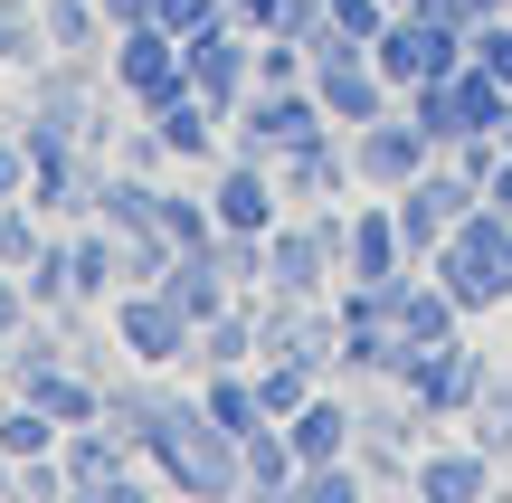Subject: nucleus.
I'll return each mask as SVG.
<instances>
[{
	"instance_id": "3",
	"label": "nucleus",
	"mask_w": 512,
	"mask_h": 503,
	"mask_svg": "<svg viewBox=\"0 0 512 503\" xmlns=\"http://www.w3.org/2000/svg\"><path fill=\"white\" fill-rule=\"evenodd\" d=\"M105 86L124 95L133 114L171 105V95L190 86V57H181V38H171L162 19H133V29H114V38H105Z\"/></svg>"
},
{
	"instance_id": "8",
	"label": "nucleus",
	"mask_w": 512,
	"mask_h": 503,
	"mask_svg": "<svg viewBox=\"0 0 512 503\" xmlns=\"http://www.w3.org/2000/svg\"><path fill=\"white\" fill-rule=\"evenodd\" d=\"M494 485H503V466L475 447V437H446V428L427 437L418 466H408V494H418V503H484Z\"/></svg>"
},
{
	"instance_id": "31",
	"label": "nucleus",
	"mask_w": 512,
	"mask_h": 503,
	"mask_svg": "<svg viewBox=\"0 0 512 503\" xmlns=\"http://www.w3.org/2000/svg\"><path fill=\"white\" fill-rule=\"evenodd\" d=\"M38 247H48V219L29 200H0V266H29Z\"/></svg>"
},
{
	"instance_id": "22",
	"label": "nucleus",
	"mask_w": 512,
	"mask_h": 503,
	"mask_svg": "<svg viewBox=\"0 0 512 503\" xmlns=\"http://www.w3.org/2000/svg\"><path fill=\"white\" fill-rule=\"evenodd\" d=\"M446 95H456V124H465V143H475V133H503V114H512V95H503L494 76L475 67V57H465L456 76H446Z\"/></svg>"
},
{
	"instance_id": "30",
	"label": "nucleus",
	"mask_w": 512,
	"mask_h": 503,
	"mask_svg": "<svg viewBox=\"0 0 512 503\" xmlns=\"http://www.w3.org/2000/svg\"><path fill=\"white\" fill-rule=\"evenodd\" d=\"M256 86H313V48L304 38H256Z\"/></svg>"
},
{
	"instance_id": "12",
	"label": "nucleus",
	"mask_w": 512,
	"mask_h": 503,
	"mask_svg": "<svg viewBox=\"0 0 512 503\" xmlns=\"http://www.w3.org/2000/svg\"><path fill=\"white\" fill-rule=\"evenodd\" d=\"M275 181H285V209H313V200H351V133H313V143H294L285 162H275Z\"/></svg>"
},
{
	"instance_id": "42",
	"label": "nucleus",
	"mask_w": 512,
	"mask_h": 503,
	"mask_svg": "<svg viewBox=\"0 0 512 503\" xmlns=\"http://www.w3.org/2000/svg\"><path fill=\"white\" fill-rule=\"evenodd\" d=\"M389 10H408V0H389Z\"/></svg>"
},
{
	"instance_id": "41",
	"label": "nucleus",
	"mask_w": 512,
	"mask_h": 503,
	"mask_svg": "<svg viewBox=\"0 0 512 503\" xmlns=\"http://www.w3.org/2000/svg\"><path fill=\"white\" fill-rule=\"evenodd\" d=\"M484 10H512V0H484Z\"/></svg>"
},
{
	"instance_id": "29",
	"label": "nucleus",
	"mask_w": 512,
	"mask_h": 503,
	"mask_svg": "<svg viewBox=\"0 0 512 503\" xmlns=\"http://www.w3.org/2000/svg\"><path fill=\"white\" fill-rule=\"evenodd\" d=\"M48 29H38V0H0V67H38Z\"/></svg>"
},
{
	"instance_id": "11",
	"label": "nucleus",
	"mask_w": 512,
	"mask_h": 503,
	"mask_svg": "<svg viewBox=\"0 0 512 503\" xmlns=\"http://www.w3.org/2000/svg\"><path fill=\"white\" fill-rule=\"evenodd\" d=\"M181 57H190V86H200L219 114L256 86V29H238V19H209L200 38H181Z\"/></svg>"
},
{
	"instance_id": "4",
	"label": "nucleus",
	"mask_w": 512,
	"mask_h": 503,
	"mask_svg": "<svg viewBox=\"0 0 512 503\" xmlns=\"http://www.w3.org/2000/svg\"><path fill=\"white\" fill-rule=\"evenodd\" d=\"M105 314H114V352H124L133 371H181L190 342H200V323H190L181 304L162 295V285H124Z\"/></svg>"
},
{
	"instance_id": "2",
	"label": "nucleus",
	"mask_w": 512,
	"mask_h": 503,
	"mask_svg": "<svg viewBox=\"0 0 512 503\" xmlns=\"http://www.w3.org/2000/svg\"><path fill=\"white\" fill-rule=\"evenodd\" d=\"M484 380H494V361L475 352V342H408V361H399V390L427 409V428H465V409L484 399Z\"/></svg>"
},
{
	"instance_id": "38",
	"label": "nucleus",
	"mask_w": 512,
	"mask_h": 503,
	"mask_svg": "<svg viewBox=\"0 0 512 503\" xmlns=\"http://www.w3.org/2000/svg\"><path fill=\"white\" fill-rule=\"evenodd\" d=\"M105 10V29H133V19H152V0H95Z\"/></svg>"
},
{
	"instance_id": "40",
	"label": "nucleus",
	"mask_w": 512,
	"mask_h": 503,
	"mask_svg": "<svg viewBox=\"0 0 512 503\" xmlns=\"http://www.w3.org/2000/svg\"><path fill=\"white\" fill-rule=\"evenodd\" d=\"M10 342H19V333H0V361H10Z\"/></svg>"
},
{
	"instance_id": "15",
	"label": "nucleus",
	"mask_w": 512,
	"mask_h": 503,
	"mask_svg": "<svg viewBox=\"0 0 512 503\" xmlns=\"http://www.w3.org/2000/svg\"><path fill=\"white\" fill-rule=\"evenodd\" d=\"M389 314H399V333H408V342H456V333H465V304L446 295L427 266H408V276L389 285Z\"/></svg>"
},
{
	"instance_id": "27",
	"label": "nucleus",
	"mask_w": 512,
	"mask_h": 503,
	"mask_svg": "<svg viewBox=\"0 0 512 503\" xmlns=\"http://www.w3.org/2000/svg\"><path fill=\"white\" fill-rule=\"evenodd\" d=\"M294 503H370V466H361V456L304 466V475H294Z\"/></svg>"
},
{
	"instance_id": "36",
	"label": "nucleus",
	"mask_w": 512,
	"mask_h": 503,
	"mask_svg": "<svg viewBox=\"0 0 512 503\" xmlns=\"http://www.w3.org/2000/svg\"><path fill=\"white\" fill-rule=\"evenodd\" d=\"M29 323V285H19V266H0V333H19Z\"/></svg>"
},
{
	"instance_id": "18",
	"label": "nucleus",
	"mask_w": 512,
	"mask_h": 503,
	"mask_svg": "<svg viewBox=\"0 0 512 503\" xmlns=\"http://www.w3.org/2000/svg\"><path fill=\"white\" fill-rule=\"evenodd\" d=\"M238 466H247V494H294V475H304V456H294V437L285 428H275V418H266V428H256V437H238Z\"/></svg>"
},
{
	"instance_id": "13",
	"label": "nucleus",
	"mask_w": 512,
	"mask_h": 503,
	"mask_svg": "<svg viewBox=\"0 0 512 503\" xmlns=\"http://www.w3.org/2000/svg\"><path fill=\"white\" fill-rule=\"evenodd\" d=\"M399 361H408L399 314H342V371H332V380L370 390V380H399Z\"/></svg>"
},
{
	"instance_id": "17",
	"label": "nucleus",
	"mask_w": 512,
	"mask_h": 503,
	"mask_svg": "<svg viewBox=\"0 0 512 503\" xmlns=\"http://www.w3.org/2000/svg\"><path fill=\"white\" fill-rule=\"evenodd\" d=\"M256 361V295H238L228 314L200 323V342H190V371H247Z\"/></svg>"
},
{
	"instance_id": "24",
	"label": "nucleus",
	"mask_w": 512,
	"mask_h": 503,
	"mask_svg": "<svg viewBox=\"0 0 512 503\" xmlns=\"http://www.w3.org/2000/svg\"><path fill=\"white\" fill-rule=\"evenodd\" d=\"M57 437H67V428H57L38 399L10 390V409H0V456H19V466H29V456H57Z\"/></svg>"
},
{
	"instance_id": "21",
	"label": "nucleus",
	"mask_w": 512,
	"mask_h": 503,
	"mask_svg": "<svg viewBox=\"0 0 512 503\" xmlns=\"http://www.w3.org/2000/svg\"><path fill=\"white\" fill-rule=\"evenodd\" d=\"M389 219H399V238H408V257H418V266L437 257V247H446V228H456L437 200H427V181H399V190H389Z\"/></svg>"
},
{
	"instance_id": "32",
	"label": "nucleus",
	"mask_w": 512,
	"mask_h": 503,
	"mask_svg": "<svg viewBox=\"0 0 512 503\" xmlns=\"http://www.w3.org/2000/svg\"><path fill=\"white\" fill-rule=\"evenodd\" d=\"M332 29H342L351 48H370V38L389 29V0H332Z\"/></svg>"
},
{
	"instance_id": "23",
	"label": "nucleus",
	"mask_w": 512,
	"mask_h": 503,
	"mask_svg": "<svg viewBox=\"0 0 512 503\" xmlns=\"http://www.w3.org/2000/svg\"><path fill=\"white\" fill-rule=\"evenodd\" d=\"M465 437H475L494 466H512V371H494V380H484V399L465 409Z\"/></svg>"
},
{
	"instance_id": "37",
	"label": "nucleus",
	"mask_w": 512,
	"mask_h": 503,
	"mask_svg": "<svg viewBox=\"0 0 512 503\" xmlns=\"http://www.w3.org/2000/svg\"><path fill=\"white\" fill-rule=\"evenodd\" d=\"M484 209H503V219H512V152H503L494 171H484Z\"/></svg>"
},
{
	"instance_id": "9",
	"label": "nucleus",
	"mask_w": 512,
	"mask_h": 503,
	"mask_svg": "<svg viewBox=\"0 0 512 503\" xmlns=\"http://www.w3.org/2000/svg\"><path fill=\"white\" fill-rule=\"evenodd\" d=\"M408 266H418V257H408L399 219H389V190L351 200V228H342V285H399Z\"/></svg>"
},
{
	"instance_id": "6",
	"label": "nucleus",
	"mask_w": 512,
	"mask_h": 503,
	"mask_svg": "<svg viewBox=\"0 0 512 503\" xmlns=\"http://www.w3.org/2000/svg\"><path fill=\"white\" fill-rule=\"evenodd\" d=\"M370 67H380L389 86L456 76V67H465V29H456V19H427V10H389V29L370 38Z\"/></svg>"
},
{
	"instance_id": "19",
	"label": "nucleus",
	"mask_w": 512,
	"mask_h": 503,
	"mask_svg": "<svg viewBox=\"0 0 512 503\" xmlns=\"http://www.w3.org/2000/svg\"><path fill=\"white\" fill-rule=\"evenodd\" d=\"M200 409L219 418L228 437H256V428H266V399H256V361H247V371H200Z\"/></svg>"
},
{
	"instance_id": "5",
	"label": "nucleus",
	"mask_w": 512,
	"mask_h": 503,
	"mask_svg": "<svg viewBox=\"0 0 512 503\" xmlns=\"http://www.w3.org/2000/svg\"><path fill=\"white\" fill-rule=\"evenodd\" d=\"M57 466H67V485L95 494V503H133V494H143V447H133L114 418L67 428V437H57Z\"/></svg>"
},
{
	"instance_id": "28",
	"label": "nucleus",
	"mask_w": 512,
	"mask_h": 503,
	"mask_svg": "<svg viewBox=\"0 0 512 503\" xmlns=\"http://www.w3.org/2000/svg\"><path fill=\"white\" fill-rule=\"evenodd\" d=\"M152 228H162L171 247H209V238H219V219H209V190H162Z\"/></svg>"
},
{
	"instance_id": "34",
	"label": "nucleus",
	"mask_w": 512,
	"mask_h": 503,
	"mask_svg": "<svg viewBox=\"0 0 512 503\" xmlns=\"http://www.w3.org/2000/svg\"><path fill=\"white\" fill-rule=\"evenodd\" d=\"M114 162H124V171H162V162H171L162 133H152V114H143V124H124V152H114Z\"/></svg>"
},
{
	"instance_id": "33",
	"label": "nucleus",
	"mask_w": 512,
	"mask_h": 503,
	"mask_svg": "<svg viewBox=\"0 0 512 503\" xmlns=\"http://www.w3.org/2000/svg\"><path fill=\"white\" fill-rule=\"evenodd\" d=\"M152 19H162L171 38H200L209 19H228V0H152Z\"/></svg>"
},
{
	"instance_id": "39",
	"label": "nucleus",
	"mask_w": 512,
	"mask_h": 503,
	"mask_svg": "<svg viewBox=\"0 0 512 503\" xmlns=\"http://www.w3.org/2000/svg\"><path fill=\"white\" fill-rule=\"evenodd\" d=\"M0 494H19V456H0Z\"/></svg>"
},
{
	"instance_id": "20",
	"label": "nucleus",
	"mask_w": 512,
	"mask_h": 503,
	"mask_svg": "<svg viewBox=\"0 0 512 503\" xmlns=\"http://www.w3.org/2000/svg\"><path fill=\"white\" fill-rule=\"evenodd\" d=\"M38 29H48L57 57H105V38H114L95 0H38Z\"/></svg>"
},
{
	"instance_id": "16",
	"label": "nucleus",
	"mask_w": 512,
	"mask_h": 503,
	"mask_svg": "<svg viewBox=\"0 0 512 503\" xmlns=\"http://www.w3.org/2000/svg\"><path fill=\"white\" fill-rule=\"evenodd\" d=\"M67 276H76V304H114L124 295V238H114L105 219H86L67 238Z\"/></svg>"
},
{
	"instance_id": "26",
	"label": "nucleus",
	"mask_w": 512,
	"mask_h": 503,
	"mask_svg": "<svg viewBox=\"0 0 512 503\" xmlns=\"http://www.w3.org/2000/svg\"><path fill=\"white\" fill-rule=\"evenodd\" d=\"M313 390H323V371H304V361H285V352L256 361V399H266V418H294Z\"/></svg>"
},
{
	"instance_id": "10",
	"label": "nucleus",
	"mask_w": 512,
	"mask_h": 503,
	"mask_svg": "<svg viewBox=\"0 0 512 503\" xmlns=\"http://www.w3.org/2000/svg\"><path fill=\"white\" fill-rule=\"evenodd\" d=\"M427 162H437V143H427V133L408 124L399 105H389L380 124L351 133V181H361V190H399V181H418Z\"/></svg>"
},
{
	"instance_id": "7",
	"label": "nucleus",
	"mask_w": 512,
	"mask_h": 503,
	"mask_svg": "<svg viewBox=\"0 0 512 503\" xmlns=\"http://www.w3.org/2000/svg\"><path fill=\"white\" fill-rule=\"evenodd\" d=\"M209 219H219V228H247V238H266V228L285 219V181H275V162L219 152V162H209Z\"/></svg>"
},
{
	"instance_id": "25",
	"label": "nucleus",
	"mask_w": 512,
	"mask_h": 503,
	"mask_svg": "<svg viewBox=\"0 0 512 503\" xmlns=\"http://www.w3.org/2000/svg\"><path fill=\"white\" fill-rule=\"evenodd\" d=\"M19 285H29V314H67L76 304V276H67V238H48L29 266H19Z\"/></svg>"
},
{
	"instance_id": "14",
	"label": "nucleus",
	"mask_w": 512,
	"mask_h": 503,
	"mask_svg": "<svg viewBox=\"0 0 512 503\" xmlns=\"http://www.w3.org/2000/svg\"><path fill=\"white\" fill-rule=\"evenodd\" d=\"M152 209H162V181H152V171H124V162H105L95 190H86V219H105L114 238H143Z\"/></svg>"
},
{
	"instance_id": "1",
	"label": "nucleus",
	"mask_w": 512,
	"mask_h": 503,
	"mask_svg": "<svg viewBox=\"0 0 512 503\" xmlns=\"http://www.w3.org/2000/svg\"><path fill=\"white\" fill-rule=\"evenodd\" d=\"M503 209H465L456 228H446V247L427 257V276L446 285V295L465 304V323H484V314H503L512 304V276H503Z\"/></svg>"
},
{
	"instance_id": "35",
	"label": "nucleus",
	"mask_w": 512,
	"mask_h": 503,
	"mask_svg": "<svg viewBox=\"0 0 512 503\" xmlns=\"http://www.w3.org/2000/svg\"><path fill=\"white\" fill-rule=\"evenodd\" d=\"M0 200H29V143L0 133Z\"/></svg>"
}]
</instances>
